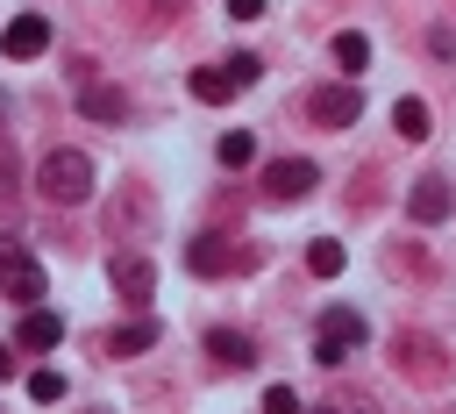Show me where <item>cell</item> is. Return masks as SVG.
Listing matches in <instances>:
<instances>
[{"label":"cell","instance_id":"1","mask_svg":"<svg viewBox=\"0 0 456 414\" xmlns=\"http://www.w3.org/2000/svg\"><path fill=\"white\" fill-rule=\"evenodd\" d=\"M36 193H43L50 207H78V200H93V157H86V150H43V164H36Z\"/></svg>","mask_w":456,"mask_h":414},{"label":"cell","instance_id":"2","mask_svg":"<svg viewBox=\"0 0 456 414\" xmlns=\"http://www.w3.org/2000/svg\"><path fill=\"white\" fill-rule=\"evenodd\" d=\"M363 335H370V328H363V314H356V307H321V328H314V364L342 371V364H349V350H356Z\"/></svg>","mask_w":456,"mask_h":414},{"label":"cell","instance_id":"3","mask_svg":"<svg viewBox=\"0 0 456 414\" xmlns=\"http://www.w3.org/2000/svg\"><path fill=\"white\" fill-rule=\"evenodd\" d=\"M256 71H264V64H256L249 50H235L228 64H200V71H192V100H200V107H221V100H235L242 86H256Z\"/></svg>","mask_w":456,"mask_h":414},{"label":"cell","instance_id":"4","mask_svg":"<svg viewBox=\"0 0 456 414\" xmlns=\"http://www.w3.org/2000/svg\"><path fill=\"white\" fill-rule=\"evenodd\" d=\"M356 114H363V93H356L349 79L306 93V121H314V128H356Z\"/></svg>","mask_w":456,"mask_h":414},{"label":"cell","instance_id":"5","mask_svg":"<svg viewBox=\"0 0 456 414\" xmlns=\"http://www.w3.org/2000/svg\"><path fill=\"white\" fill-rule=\"evenodd\" d=\"M321 186V171H314V157H271L264 164V200H278V207H292V200H306Z\"/></svg>","mask_w":456,"mask_h":414},{"label":"cell","instance_id":"6","mask_svg":"<svg viewBox=\"0 0 456 414\" xmlns=\"http://www.w3.org/2000/svg\"><path fill=\"white\" fill-rule=\"evenodd\" d=\"M392 364H399V371H413L420 385H442V378H449V364H442V343H435V335H406V328H399V335H392Z\"/></svg>","mask_w":456,"mask_h":414},{"label":"cell","instance_id":"7","mask_svg":"<svg viewBox=\"0 0 456 414\" xmlns=\"http://www.w3.org/2000/svg\"><path fill=\"white\" fill-rule=\"evenodd\" d=\"M0 293L21 300V307H36V300H43V264H36L28 250H7V257H0Z\"/></svg>","mask_w":456,"mask_h":414},{"label":"cell","instance_id":"8","mask_svg":"<svg viewBox=\"0 0 456 414\" xmlns=\"http://www.w3.org/2000/svg\"><path fill=\"white\" fill-rule=\"evenodd\" d=\"M406 214H413V221H428V228H435V221H449V214H456V193H449V178H435V171H428V178H413V193H406Z\"/></svg>","mask_w":456,"mask_h":414},{"label":"cell","instance_id":"9","mask_svg":"<svg viewBox=\"0 0 456 414\" xmlns=\"http://www.w3.org/2000/svg\"><path fill=\"white\" fill-rule=\"evenodd\" d=\"M185 264H192L200 278H221V271H235L242 257H235V243H228V236H192V243H185Z\"/></svg>","mask_w":456,"mask_h":414},{"label":"cell","instance_id":"10","mask_svg":"<svg viewBox=\"0 0 456 414\" xmlns=\"http://www.w3.org/2000/svg\"><path fill=\"white\" fill-rule=\"evenodd\" d=\"M0 50H7V57H43V50H50V21H43V14H14L7 36H0Z\"/></svg>","mask_w":456,"mask_h":414},{"label":"cell","instance_id":"11","mask_svg":"<svg viewBox=\"0 0 456 414\" xmlns=\"http://www.w3.org/2000/svg\"><path fill=\"white\" fill-rule=\"evenodd\" d=\"M114 293H121L128 307H142V300L157 293V264H150V257H114Z\"/></svg>","mask_w":456,"mask_h":414},{"label":"cell","instance_id":"12","mask_svg":"<svg viewBox=\"0 0 456 414\" xmlns=\"http://www.w3.org/2000/svg\"><path fill=\"white\" fill-rule=\"evenodd\" d=\"M14 343H21V350H57V343H64V314H50V307L36 300V307L21 314V328H14Z\"/></svg>","mask_w":456,"mask_h":414},{"label":"cell","instance_id":"13","mask_svg":"<svg viewBox=\"0 0 456 414\" xmlns=\"http://www.w3.org/2000/svg\"><path fill=\"white\" fill-rule=\"evenodd\" d=\"M164 343V328L150 321V314H135V321H121L114 335H107V357H142V350H157Z\"/></svg>","mask_w":456,"mask_h":414},{"label":"cell","instance_id":"14","mask_svg":"<svg viewBox=\"0 0 456 414\" xmlns=\"http://www.w3.org/2000/svg\"><path fill=\"white\" fill-rule=\"evenodd\" d=\"M207 357H214L221 371H249V364H256V343H249L242 328H214V335H207Z\"/></svg>","mask_w":456,"mask_h":414},{"label":"cell","instance_id":"15","mask_svg":"<svg viewBox=\"0 0 456 414\" xmlns=\"http://www.w3.org/2000/svg\"><path fill=\"white\" fill-rule=\"evenodd\" d=\"M78 107H86L93 121H121V114H128V93H121V86H78Z\"/></svg>","mask_w":456,"mask_h":414},{"label":"cell","instance_id":"16","mask_svg":"<svg viewBox=\"0 0 456 414\" xmlns=\"http://www.w3.org/2000/svg\"><path fill=\"white\" fill-rule=\"evenodd\" d=\"M392 128H399L406 143H428V100H413V93H399V100H392Z\"/></svg>","mask_w":456,"mask_h":414},{"label":"cell","instance_id":"17","mask_svg":"<svg viewBox=\"0 0 456 414\" xmlns=\"http://www.w3.org/2000/svg\"><path fill=\"white\" fill-rule=\"evenodd\" d=\"M306 271H314V278H335V271H342V243H335V236H314V243H306Z\"/></svg>","mask_w":456,"mask_h":414},{"label":"cell","instance_id":"18","mask_svg":"<svg viewBox=\"0 0 456 414\" xmlns=\"http://www.w3.org/2000/svg\"><path fill=\"white\" fill-rule=\"evenodd\" d=\"M335 64H342V71H363V64H370V36L342 29V36H335Z\"/></svg>","mask_w":456,"mask_h":414},{"label":"cell","instance_id":"19","mask_svg":"<svg viewBox=\"0 0 456 414\" xmlns=\"http://www.w3.org/2000/svg\"><path fill=\"white\" fill-rule=\"evenodd\" d=\"M214 150H221V164H228V171H242V164L256 157V143H249V128H228V136H221Z\"/></svg>","mask_w":456,"mask_h":414},{"label":"cell","instance_id":"20","mask_svg":"<svg viewBox=\"0 0 456 414\" xmlns=\"http://www.w3.org/2000/svg\"><path fill=\"white\" fill-rule=\"evenodd\" d=\"M28 400H36V407L64 400V371H28Z\"/></svg>","mask_w":456,"mask_h":414},{"label":"cell","instance_id":"21","mask_svg":"<svg viewBox=\"0 0 456 414\" xmlns=\"http://www.w3.org/2000/svg\"><path fill=\"white\" fill-rule=\"evenodd\" d=\"M264 407H271V414H299V393H292V385H271Z\"/></svg>","mask_w":456,"mask_h":414},{"label":"cell","instance_id":"22","mask_svg":"<svg viewBox=\"0 0 456 414\" xmlns=\"http://www.w3.org/2000/svg\"><path fill=\"white\" fill-rule=\"evenodd\" d=\"M428 50H435V57H456V29L435 21V29H428Z\"/></svg>","mask_w":456,"mask_h":414},{"label":"cell","instance_id":"23","mask_svg":"<svg viewBox=\"0 0 456 414\" xmlns=\"http://www.w3.org/2000/svg\"><path fill=\"white\" fill-rule=\"evenodd\" d=\"M7 186H14V143L0 136V193H7Z\"/></svg>","mask_w":456,"mask_h":414},{"label":"cell","instance_id":"24","mask_svg":"<svg viewBox=\"0 0 456 414\" xmlns=\"http://www.w3.org/2000/svg\"><path fill=\"white\" fill-rule=\"evenodd\" d=\"M228 14H235V21H256V14H264V0H228Z\"/></svg>","mask_w":456,"mask_h":414},{"label":"cell","instance_id":"25","mask_svg":"<svg viewBox=\"0 0 456 414\" xmlns=\"http://www.w3.org/2000/svg\"><path fill=\"white\" fill-rule=\"evenodd\" d=\"M0 121H7V93H0Z\"/></svg>","mask_w":456,"mask_h":414}]
</instances>
